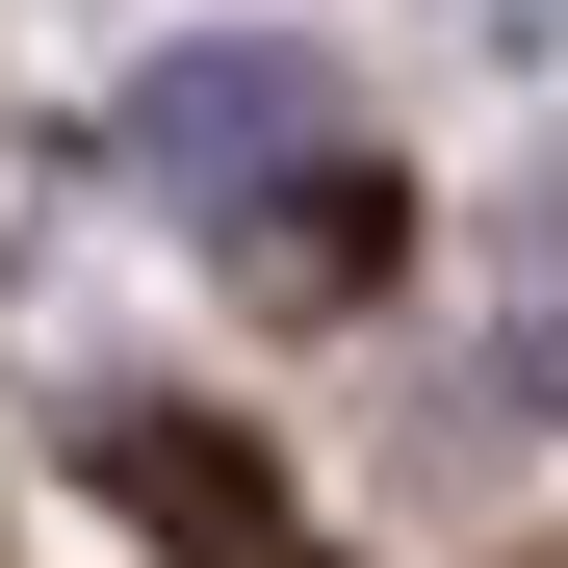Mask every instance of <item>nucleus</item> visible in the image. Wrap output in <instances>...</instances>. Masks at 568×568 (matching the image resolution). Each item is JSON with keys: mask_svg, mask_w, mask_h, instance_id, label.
<instances>
[{"mask_svg": "<svg viewBox=\"0 0 568 568\" xmlns=\"http://www.w3.org/2000/svg\"><path fill=\"white\" fill-rule=\"evenodd\" d=\"M130 155L181 181V207H284V181H336L362 130H336V78H311V52H258V27H233V52H155V78H130Z\"/></svg>", "mask_w": 568, "mask_h": 568, "instance_id": "1", "label": "nucleus"}, {"mask_svg": "<svg viewBox=\"0 0 568 568\" xmlns=\"http://www.w3.org/2000/svg\"><path fill=\"white\" fill-rule=\"evenodd\" d=\"M104 491H130L155 542H207V568H311V542H284V491H258V465H207V414H104Z\"/></svg>", "mask_w": 568, "mask_h": 568, "instance_id": "2", "label": "nucleus"}]
</instances>
